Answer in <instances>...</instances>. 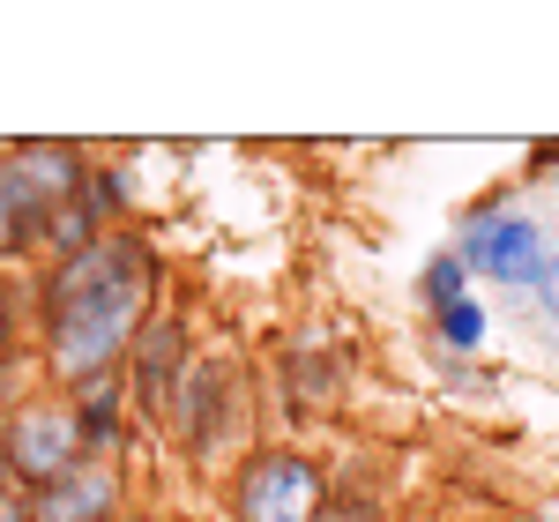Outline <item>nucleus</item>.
Instances as JSON below:
<instances>
[{
  "instance_id": "f257e3e1",
  "label": "nucleus",
  "mask_w": 559,
  "mask_h": 522,
  "mask_svg": "<svg viewBox=\"0 0 559 522\" xmlns=\"http://www.w3.org/2000/svg\"><path fill=\"white\" fill-rule=\"evenodd\" d=\"M157 247L142 232H105L83 254H60L38 284V351L60 389L120 381L142 329L157 321Z\"/></svg>"
},
{
  "instance_id": "f03ea898",
  "label": "nucleus",
  "mask_w": 559,
  "mask_h": 522,
  "mask_svg": "<svg viewBox=\"0 0 559 522\" xmlns=\"http://www.w3.org/2000/svg\"><path fill=\"white\" fill-rule=\"evenodd\" d=\"M90 463V434L75 395H23L8 418H0V485H15L23 500L60 485L68 471Z\"/></svg>"
},
{
  "instance_id": "7ed1b4c3",
  "label": "nucleus",
  "mask_w": 559,
  "mask_h": 522,
  "mask_svg": "<svg viewBox=\"0 0 559 522\" xmlns=\"http://www.w3.org/2000/svg\"><path fill=\"white\" fill-rule=\"evenodd\" d=\"M83 179H90V165L68 142H15L0 157V261L23 254L31 239H45L52 210L75 202Z\"/></svg>"
},
{
  "instance_id": "20e7f679",
  "label": "nucleus",
  "mask_w": 559,
  "mask_h": 522,
  "mask_svg": "<svg viewBox=\"0 0 559 522\" xmlns=\"http://www.w3.org/2000/svg\"><path fill=\"white\" fill-rule=\"evenodd\" d=\"M329 500V471L299 448H254L231 471V522H321Z\"/></svg>"
},
{
  "instance_id": "39448f33",
  "label": "nucleus",
  "mask_w": 559,
  "mask_h": 522,
  "mask_svg": "<svg viewBox=\"0 0 559 522\" xmlns=\"http://www.w3.org/2000/svg\"><path fill=\"white\" fill-rule=\"evenodd\" d=\"M455 254L471 261V276H492L508 292H537L545 269L559 261V247L530 217H515V210H477L463 224V239H455Z\"/></svg>"
},
{
  "instance_id": "423d86ee",
  "label": "nucleus",
  "mask_w": 559,
  "mask_h": 522,
  "mask_svg": "<svg viewBox=\"0 0 559 522\" xmlns=\"http://www.w3.org/2000/svg\"><path fill=\"white\" fill-rule=\"evenodd\" d=\"M187 373H194L187 321H179V313H157V321L142 329V344H134V395H142V411H150V418H165V411H173V395L187 389Z\"/></svg>"
},
{
  "instance_id": "0eeeda50",
  "label": "nucleus",
  "mask_w": 559,
  "mask_h": 522,
  "mask_svg": "<svg viewBox=\"0 0 559 522\" xmlns=\"http://www.w3.org/2000/svg\"><path fill=\"white\" fill-rule=\"evenodd\" d=\"M23 508H31V522H120V471L83 463V471H68L60 485L31 493Z\"/></svg>"
},
{
  "instance_id": "6e6552de",
  "label": "nucleus",
  "mask_w": 559,
  "mask_h": 522,
  "mask_svg": "<svg viewBox=\"0 0 559 522\" xmlns=\"http://www.w3.org/2000/svg\"><path fill=\"white\" fill-rule=\"evenodd\" d=\"M463 284H471V261L455 254V247H440V254L426 261V276H418V299H426L432 313H448V306H455V299H471Z\"/></svg>"
},
{
  "instance_id": "1a4fd4ad",
  "label": "nucleus",
  "mask_w": 559,
  "mask_h": 522,
  "mask_svg": "<svg viewBox=\"0 0 559 522\" xmlns=\"http://www.w3.org/2000/svg\"><path fill=\"white\" fill-rule=\"evenodd\" d=\"M75 411H83V434H90V448L120 440V381H97V389H83V395H75Z\"/></svg>"
},
{
  "instance_id": "9d476101",
  "label": "nucleus",
  "mask_w": 559,
  "mask_h": 522,
  "mask_svg": "<svg viewBox=\"0 0 559 522\" xmlns=\"http://www.w3.org/2000/svg\"><path fill=\"white\" fill-rule=\"evenodd\" d=\"M432 336H440V351H477L485 344V306L455 299L448 313H432Z\"/></svg>"
},
{
  "instance_id": "9b49d317",
  "label": "nucleus",
  "mask_w": 559,
  "mask_h": 522,
  "mask_svg": "<svg viewBox=\"0 0 559 522\" xmlns=\"http://www.w3.org/2000/svg\"><path fill=\"white\" fill-rule=\"evenodd\" d=\"M83 202L97 210V217H120V210H128V187H120V165H90V179H83Z\"/></svg>"
},
{
  "instance_id": "f8f14e48",
  "label": "nucleus",
  "mask_w": 559,
  "mask_h": 522,
  "mask_svg": "<svg viewBox=\"0 0 559 522\" xmlns=\"http://www.w3.org/2000/svg\"><path fill=\"white\" fill-rule=\"evenodd\" d=\"M321 522H388V515H381L373 493H336V500L321 508Z\"/></svg>"
},
{
  "instance_id": "ddd939ff",
  "label": "nucleus",
  "mask_w": 559,
  "mask_h": 522,
  "mask_svg": "<svg viewBox=\"0 0 559 522\" xmlns=\"http://www.w3.org/2000/svg\"><path fill=\"white\" fill-rule=\"evenodd\" d=\"M0 336H15V292L0 284Z\"/></svg>"
},
{
  "instance_id": "4468645a",
  "label": "nucleus",
  "mask_w": 559,
  "mask_h": 522,
  "mask_svg": "<svg viewBox=\"0 0 559 522\" xmlns=\"http://www.w3.org/2000/svg\"><path fill=\"white\" fill-rule=\"evenodd\" d=\"M0 522H31V508L23 500H0Z\"/></svg>"
},
{
  "instance_id": "2eb2a0df",
  "label": "nucleus",
  "mask_w": 559,
  "mask_h": 522,
  "mask_svg": "<svg viewBox=\"0 0 559 522\" xmlns=\"http://www.w3.org/2000/svg\"><path fill=\"white\" fill-rule=\"evenodd\" d=\"M120 522H165V515H150V508H134V515H120Z\"/></svg>"
}]
</instances>
